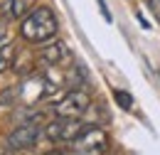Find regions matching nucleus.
Returning <instances> with one entry per match:
<instances>
[{
	"label": "nucleus",
	"instance_id": "nucleus-1",
	"mask_svg": "<svg viewBox=\"0 0 160 155\" xmlns=\"http://www.w3.org/2000/svg\"><path fill=\"white\" fill-rule=\"evenodd\" d=\"M57 30H59L57 15H54L52 8H47V5L32 8V10L20 20V35H22V39L30 42V44L52 42L54 35H57Z\"/></svg>",
	"mask_w": 160,
	"mask_h": 155
},
{
	"label": "nucleus",
	"instance_id": "nucleus-2",
	"mask_svg": "<svg viewBox=\"0 0 160 155\" xmlns=\"http://www.w3.org/2000/svg\"><path fill=\"white\" fill-rule=\"evenodd\" d=\"M86 128V123H81V118H59L54 116V121H49L44 126V138L49 143H72Z\"/></svg>",
	"mask_w": 160,
	"mask_h": 155
},
{
	"label": "nucleus",
	"instance_id": "nucleus-3",
	"mask_svg": "<svg viewBox=\"0 0 160 155\" xmlns=\"http://www.w3.org/2000/svg\"><path fill=\"white\" fill-rule=\"evenodd\" d=\"M89 103H91V98H89L86 91L72 89V91H67V94L52 106V113L59 116V118H81L89 111Z\"/></svg>",
	"mask_w": 160,
	"mask_h": 155
},
{
	"label": "nucleus",
	"instance_id": "nucleus-4",
	"mask_svg": "<svg viewBox=\"0 0 160 155\" xmlns=\"http://www.w3.org/2000/svg\"><path fill=\"white\" fill-rule=\"evenodd\" d=\"M108 133L99 128V126H86L84 131H81L79 136L72 140V145H74V150H79L84 155H101L106 148H108Z\"/></svg>",
	"mask_w": 160,
	"mask_h": 155
},
{
	"label": "nucleus",
	"instance_id": "nucleus-5",
	"mask_svg": "<svg viewBox=\"0 0 160 155\" xmlns=\"http://www.w3.org/2000/svg\"><path fill=\"white\" fill-rule=\"evenodd\" d=\"M40 133H42L40 123H37L35 118H30V121L20 123L10 136L5 138V148L12 150V153H18V150H27V148H32V145L37 143Z\"/></svg>",
	"mask_w": 160,
	"mask_h": 155
},
{
	"label": "nucleus",
	"instance_id": "nucleus-6",
	"mask_svg": "<svg viewBox=\"0 0 160 155\" xmlns=\"http://www.w3.org/2000/svg\"><path fill=\"white\" fill-rule=\"evenodd\" d=\"M67 57H69V49L64 47V42H59V39H54L52 44H44V49L40 52L42 67H59Z\"/></svg>",
	"mask_w": 160,
	"mask_h": 155
},
{
	"label": "nucleus",
	"instance_id": "nucleus-7",
	"mask_svg": "<svg viewBox=\"0 0 160 155\" xmlns=\"http://www.w3.org/2000/svg\"><path fill=\"white\" fill-rule=\"evenodd\" d=\"M35 0H0V15L5 20H22L32 10Z\"/></svg>",
	"mask_w": 160,
	"mask_h": 155
},
{
	"label": "nucleus",
	"instance_id": "nucleus-8",
	"mask_svg": "<svg viewBox=\"0 0 160 155\" xmlns=\"http://www.w3.org/2000/svg\"><path fill=\"white\" fill-rule=\"evenodd\" d=\"M15 54H18L15 42H2V44H0V74H2V72H8V69L12 67Z\"/></svg>",
	"mask_w": 160,
	"mask_h": 155
},
{
	"label": "nucleus",
	"instance_id": "nucleus-9",
	"mask_svg": "<svg viewBox=\"0 0 160 155\" xmlns=\"http://www.w3.org/2000/svg\"><path fill=\"white\" fill-rule=\"evenodd\" d=\"M113 101L118 103L123 111H131V108H133V96H131L128 91H123V89H116V91H113Z\"/></svg>",
	"mask_w": 160,
	"mask_h": 155
},
{
	"label": "nucleus",
	"instance_id": "nucleus-10",
	"mask_svg": "<svg viewBox=\"0 0 160 155\" xmlns=\"http://www.w3.org/2000/svg\"><path fill=\"white\" fill-rule=\"evenodd\" d=\"M5 37H8V20L0 18V44L5 42Z\"/></svg>",
	"mask_w": 160,
	"mask_h": 155
},
{
	"label": "nucleus",
	"instance_id": "nucleus-11",
	"mask_svg": "<svg viewBox=\"0 0 160 155\" xmlns=\"http://www.w3.org/2000/svg\"><path fill=\"white\" fill-rule=\"evenodd\" d=\"M96 2H99V10H101V15H103V18H106L108 22H111V12H108V8H106V0H96Z\"/></svg>",
	"mask_w": 160,
	"mask_h": 155
},
{
	"label": "nucleus",
	"instance_id": "nucleus-12",
	"mask_svg": "<svg viewBox=\"0 0 160 155\" xmlns=\"http://www.w3.org/2000/svg\"><path fill=\"white\" fill-rule=\"evenodd\" d=\"M62 155H84V153H79V150H72V153H62Z\"/></svg>",
	"mask_w": 160,
	"mask_h": 155
},
{
	"label": "nucleus",
	"instance_id": "nucleus-13",
	"mask_svg": "<svg viewBox=\"0 0 160 155\" xmlns=\"http://www.w3.org/2000/svg\"><path fill=\"white\" fill-rule=\"evenodd\" d=\"M158 74H160V72H158Z\"/></svg>",
	"mask_w": 160,
	"mask_h": 155
}]
</instances>
